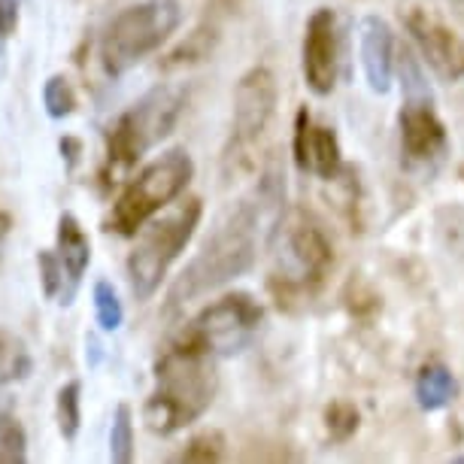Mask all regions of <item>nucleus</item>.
Segmentation results:
<instances>
[{
	"instance_id": "393cba45",
	"label": "nucleus",
	"mask_w": 464,
	"mask_h": 464,
	"mask_svg": "<svg viewBox=\"0 0 464 464\" xmlns=\"http://www.w3.org/2000/svg\"><path fill=\"white\" fill-rule=\"evenodd\" d=\"M398 70H401V85H404V98H431L422 67H419V61L413 58L410 49L398 52Z\"/></svg>"
},
{
	"instance_id": "2eb2a0df",
	"label": "nucleus",
	"mask_w": 464,
	"mask_h": 464,
	"mask_svg": "<svg viewBox=\"0 0 464 464\" xmlns=\"http://www.w3.org/2000/svg\"><path fill=\"white\" fill-rule=\"evenodd\" d=\"M58 258L64 265V274H67V288H64V297L61 304H70V297L76 295L80 288L85 270L92 265V243H89V234L82 231L80 218L73 213H61L58 216Z\"/></svg>"
},
{
	"instance_id": "412c9836",
	"label": "nucleus",
	"mask_w": 464,
	"mask_h": 464,
	"mask_svg": "<svg viewBox=\"0 0 464 464\" xmlns=\"http://www.w3.org/2000/svg\"><path fill=\"white\" fill-rule=\"evenodd\" d=\"M43 107H46L49 119H67L76 110V92L64 73L49 76L43 85Z\"/></svg>"
},
{
	"instance_id": "39448f33",
	"label": "nucleus",
	"mask_w": 464,
	"mask_h": 464,
	"mask_svg": "<svg viewBox=\"0 0 464 464\" xmlns=\"http://www.w3.org/2000/svg\"><path fill=\"white\" fill-rule=\"evenodd\" d=\"M182 24L179 0H140L121 10L101 37V64L107 76H125L159 52Z\"/></svg>"
},
{
	"instance_id": "f3484780",
	"label": "nucleus",
	"mask_w": 464,
	"mask_h": 464,
	"mask_svg": "<svg viewBox=\"0 0 464 464\" xmlns=\"http://www.w3.org/2000/svg\"><path fill=\"white\" fill-rule=\"evenodd\" d=\"M34 358L24 346L22 337H15L13 331L0 328V385L22 382L31 373Z\"/></svg>"
},
{
	"instance_id": "a211bd4d",
	"label": "nucleus",
	"mask_w": 464,
	"mask_h": 464,
	"mask_svg": "<svg viewBox=\"0 0 464 464\" xmlns=\"http://www.w3.org/2000/svg\"><path fill=\"white\" fill-rule=\"evenodd\" d=\"M55 419H58V431L67 443L76 440L82 422V385L80 380H70L58 389L55 398Z\"/></svg>"
},
{
	"instance_id": "dca6fc26",
	"label": "nucleus",
	"mask_w": 464,
	"mask_h": 464,
	"mask_svg": "<svg viewBox=\"0 0 464 464\" xmlns=\"http://www.w3.org/2000/svg\"><path fill=\"white\" fill-rule=\"evenodd\" d=\"M455 395V380L450 373V367L443 364H425L419 371L416 380V398L422 410H440L452 401Z\"/></svg>"
},
{
	"instance_id": "20e7f679",
	"label": "nucleus",
	"mask_w": 464,
	"mask_h": 464,
	"mask_svg": "<svg viewBox=\"0 0 464 464\" xmlns=\"http://www.w3.org/2000/svg\"><path fill=\"white\" fill-rule=\"evenodd\" d=\"M200 213H204L200 198H186V200H179L170 213H164L161 218H149V222L140 227L137 243H134V249H130L128 265H125L130 295H134L140 304L149 301V297L161 288L164 276H168V270L173 267V261L182 256V249L195 237V231L200 225Z\"/></svg>"
},
{
	"instance_id": "ddd939ff",
	"label": "nucleus",
	"mask_w": 464,
	"mask_h": 464,
	"mask_svg": "<svg viewBox=\"0 0 464 464\" xmlns=\"http://www.w3.org/2000/svg\"><path fill=\"white\" fill-rule=\"evenodd\" d=\"M295 161L304 173L319 179H334L340 173V143L337 134L325 125H316L306 107L295 116Z\"/></svg>"
},
{
	"instance_id": "9d476101",
	"label": "nucleus",
	"mask_w": 464,
	"mask_h": 464,
	"mask_svg": "<svg viewBox=\"0 0 464 464\" xmlns=\"http://www.w3.org/2000/svg\"><path fill=\"white\" fill-rule=\"evenodd\" d=\"M404 24H407V31L413 34L416 46L422 49L428 64L434 70H440L446 80H461L464 76V37H459L440 15L422 4L407 6Z\"/></svg>"
},
{
	"instance_id": "423d86ee",
	"label": "nucleus",
	"mask_w": 464,
	"mask_h": 464,
	"mask_svg": "<svg viewBox=\"0 0 464 464\" xmlns=\"http://www.w3.org/2000/svg\"><path fill=\"white\" fill-rule=\"evenodd\" d=\"M191 177H195V161L182 146L159 155L121 188L110 213V231L121 237H137L149 218H155V213L170 207L188 188Z\"/></svg>"
},
{
	"instance_id": "f03ea898",
	"label": "nucleus",
	"mask_w": 464,
	"mask_h": 464,
	"mask_svg": "<svg viewBox=\"0 0 464 464\" xmlns=\"http://www.w3.org/2000/svg\"><path fill=\"white\" fill-rule=\"evenodd\" d=\"M218 358L200 349L170 343L155 364V389L143 404V422L152 434H177L186 425L198 422L213 404L218 392Z\"/></svg>"
},
{
	"instance_id": "4be33fe9",
	"label": "nucleus",
	"mask_w": 464,
	"mask_h": 464,
	"mask_svg": "<svg viewBox=\"0 0 464 464\" xmlns=\"http://www.w3.org/2000/svg\"><path fill=\"white\" fill-rule=\"evenodd\" d=\"M28 459V437L22 422L13 413L0 410V461H24Z\"/></svg>"
},
{
	"instance_id": "6e6552de",
	"label": "nucleus",
	"mask_w": 464,
	"mask_h": 464,
	"mask_svg": "<svg viewBox=\"0 0 464 464\" xmlns=\"http://www.w3.org/2000/svg\"><path fill=\"white\" fill-rule=\"evenodd\" d=\"M261 316L265 313H261L256 297L246 292H234L200 310L179 334V340L213 358H231L252 343V337L258 334Z\"/></svg>"
},
{
	"instance_id": "5701e85b",
	"label": "nucleus",
	"mask_w": 464,
	"mask_h": 464,
	"mask_svg": "<svg viewBox=\"0 0 464 464\" xmlns=\"http://www.w3.org/2000/svg\"><path fill=\"white\" fill-rule=\"evenodd\" d=\"M37 267H40V283H43V295L49 297H64L67 288V274L64 265H61L55 249H40L37 252Z\"/></svg>"
},
{
	"instance_id": "7ed1b4c3",
	"label": "nucleus",
	"mask_w": 464,
	"mask_h": 464,
	"mask_svg": "<svg viewBox=\"0 0 464 464\" xmlns=\"http://www.w3.org/2000/svg\"><path fill=\"white\" fill-rule=\"evenodd\" d=\"M186 103L182 89L173 85H155L146 92L137 103L121 112L110 125L107 134V164H103V177L107 182H116L125 177L137 161L143 159L152 146H159L164 137L177 128V119Z\"/></svg>"
},
{
	"instance_id": "cd10ccee",
	"label": "nucleus",
	"mask_w": 464,
	"mask_h": 464,
	"mask_svg": "<svg viewBox=\"0 0 464 464\" xmlns=\"http://www.w3.org/2000/svg\"><path fill=\"white\" fill-rule=\"evenodd\" d=\"M10 227H13V218H10V213H0V240L10 234Z\"/></svg>"
},
{
	"instance_id": "b1692460",
	"label": "nucleus",
	"mask_w": 464,
	"mask_h": 464,
	"mask_svg": "<svg viewBox=\"0 0 464 464\" xmlns=\"http://www.w3.org/2000/svg\"><path fill=\"white\" fill-rule=\"evenodd\" d=\"M222 459H225V437L218 431H204V434L191 437L188 446L179 455V461H195V464H209V461H222Z\"/></svg>"
},
{
	"instance_id": "4468645a",
	"label": "nucleus",
	"mask_w": 464,
	"mask_h": 464,
	"mask_svg": "<svg viewBox=\"0 0 464 464\" xmlns=\"http://www.w3.org/2000/svg\"><path fill=\"white\" fill-rule=\"evenodd\" d=\"M358 37H362V64H364L367 85L376 94H385L392 89V73H395V58H398L389 22L380 19V15H367V19H362Z\"/></svg>"
},
{
	"instance_id": "1a4fd4ad",
	"label": "nucleus",
	"mask_w": 464,
	"mask_h": 464,
	"mask_svg": "<svg viewBox=\"0 0 464 464\" xmlns=\"http://www.w3.org/2000/svg\"><path fill=\"white\" fill-rule=\"evenodd\" d=\"M279 101L276 76L267 67H252L240 76L234 89V119H231V149L243 152L265 134L274 119Z\"/></svg>"
},
{
	"instance_id": "f257e3e1",
	"label": "nucleus",
	"mask_w": 464,
	"mask_h": 464,
	"mask_svg": "<svg viewBox=\"0 0 464 464\" xmlns=\"http://www.w3.org/2000/svg\"><path fill=\"white\" fill-rule=\"evenodd\" d=\"M283 200V173L270 170L256 191V198L240 200L218 218L216 231L209 234L191 265L182 270L177 283L168 292V310L195 301V297L213 292V288L243 276L256 265L261 216L267 207H279Z\"/></svg>"
},
{
	"instance_id": "9b49d317",
	"label": "nucleus",
	"mask_w": 464,
	"mask_h": 464,
	"mask_svg": "<svg viewBox=\"0 0 464 464\" xmlns=\"http://www.w3.org/2000/svg\"><path fill=\"white\" fill-rule=\"evenodd\" d=\"M304 80L313 94L325 98L337 85V64H340V34L337 19L331 10H316L306 19L304 31Z\"/></svg>"
},
{
	"instance_id": "6ab92c4d",
	"label": "nucleus",
	"mask_w": 464,
	"mask_h": 464,
	"mask_svg": "<svg viewBox=\"0 0 464 464\" xmlns=\"http://www.w3.org/2000/svg\"><path fill=\"white\" fill-rule=\"evenodd\" d=\"M94 319H98L101 331H107V334H112V331L121 328V322H125V306H121L116 288H112L110 279H98L94 283Z\"/></svg>"
},
{
	"instance_id": "0eeeda50",
	"label": "nucleus",
	"mask_w": 464,
	"mask_h": 464,
	"mask_svg": "<svg viewBox=\"0 0 464 464\" xmlns=\"http://www.w3.org/2000/svg\"><path fill=\"white\" fill-rule=\"evenodd\" d=\"M274 240V285L283 283L292 292H306L319 285L334 265V249L325 231L304 213L279 218Z\"/></svg>"
},
{
	"instance_id": "aec40b11",
	"label": "nucleus",
	"mask_w": 464,
	"mask_h": 464,
	"mask_svg": "<svg viewBox=\"0 0 464 464\" xmlns=\"http://www.w3.org/2000/svg\"><path fill=\"white\" fill-rule=\"evenodd\" d=\"M110 459L116 464H128L130 459H134V413H130L128 404H119L116 416H112Z\"/></svg>"
},
{
	"instance_id": "f8f14e48",
	"label": "nucleus",
	"mask_w": 464,
	"mask_h": 464,
	"mask_svg": "<svg viewBox=\"0 0 464 464\" xmlns=\"http://www.w3.org/2000/svg\"><path fill=\"white\" fill-rule=\"evenodd\" d=\"M401 149L407 161L431 164L446 152V128L437 119L431 98H404L401 107Z\"/></svg>"
},
{
	"instance_id": "bb28decb",
	"label": "nucleus",
	"mask_w": 464,
	"mask_h": 464,
	"mask_svg": "<svg viewBox=\"0 0 464 464\" xmlns=\"http://www.w3.org/2000/svg\"><path fill=\"white\" fill-rule=\"evenodd\" d=\"M19 31V0H0V40H10Z\"/></svg>"
},
{
	"instance_id": "a878e982",
	"label": "nucleus",
	"mask_w": 464,
	"mask_h": 464,
	"mask_svg": "<svg viewBox=\"0 0 464 464\" xmlns=\"http://www.w3.org/2000/svg\"><path fill=\"white\" fill-rule=\"evenodd\" d=\"M325 419H328V431L334 440H346V437L355 434V428H358V410L353 404H346V401L331 404Z\"/></svg>"
}]
</instances>
